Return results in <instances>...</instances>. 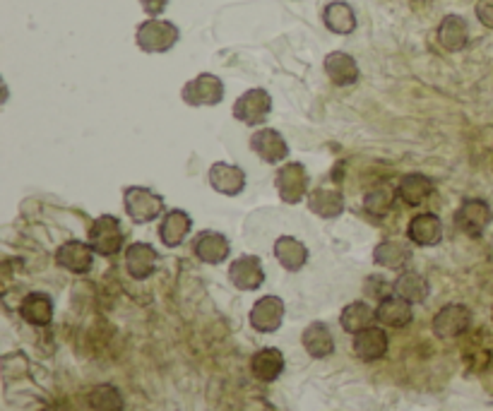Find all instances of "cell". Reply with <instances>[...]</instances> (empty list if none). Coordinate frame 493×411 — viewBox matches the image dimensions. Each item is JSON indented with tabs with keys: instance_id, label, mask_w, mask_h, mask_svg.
<instances>
[{
	"instance_id": "6da1fadb",
	"label": "cell",
	"mask_w": 493,
	"mask_h": 411,
	"mask_svg": "<svg viewBox=\"0 0 493 411\" xmlns=\"http://www.w3.org/2000/svg\"><path fill=\"white\" fill-rule=\"evenodd\" d=\"M178 39H181V29L162 17H149L140 22L135 32V43L145 53H166L176 46Z\"/></svg>"
},
{
	"instance_id": "7a4b0ae2",
	"label": "cell",
	"mask_w": 493,
	"mask_h": 411,
	"mask_svg": "<svg viewBox=\"0 0 493 411\" xmlns=\"http://www.w3.org/2000/svg\"><path fill=\"white\" fill-rule=\"evenodd\" d=\"M123 209L133 224H149L164 216L166 203L159 193L147 186H128L123 190Z\"/></svg>"
},
{
	"instance_id": "3957f363",
	"label": "cell",
	"mask_w": 493,
	"mask_h": 411,
	"mask_svg": "<svg viewBox=\"0 0 493 411\" xmlns=\"http://www.w3.org/2000/svg\"><path fill=\"white\" fill-rule=\"evenodd\" d=\"M277 196L284 205H301L310 193L308 168L301 161H284L275 174Z\"/></svg>"
},
{
	"instance_id": "277c9868",
	"label": "cell",
	"mask_w": 493,
	"mask_h": 411,
	"mask_svg": "<svg viewBox=\"0 0 493 411\" xmlns=\"http://www.w3.org/2000/svg\"><path fill=\"white\" fill-rule=\"evenodd\" d=\"M87 244L92 245L94 253L101 255V258H113L123 251V244H126V234H123V226H120V219L113 215H101L97 216L90 226V234H87Z\"/></svg>"
},
{
	"instance_id": "5b68a950",
	"label": "cell",
	"mask_w": 493,
	"mask_h": 411,
	"mask_svg": "<svg viewBox=\"0 0 493 411\" xmlns=\"http://www.w3.org/2000/svg\"><path fill=\"white\" fill-rule=\"evenodd\" d=\"M270 113H272V97L262 87H253V90L243 91L236 99V104H233V119L248 128L265 126Z\"/></svg>"
},
{
	"instance_id": "8992f818",
	"label": "cell",
	"mask_w": 493,
	"mask_h": 411,
	"mask_svg": "<svg viewBox=\"0 0 493 411\" xmlns=\"http://www.w3.org/2000/svg\"><path fill=\"white\" fill-rule=\"evenodd\" d=\"M181 99H184L185 106H193V109L219 106L224 101V82L212 72H200V75L184 84Z\"/></svg>"
},
{
	"instance_id": "52a82bcc",
	"label": "cell",
	"mask_w": 493,
	"mask_h": 411,
	"mask_svg": "<svg viewBox=\"0 0 493 411\" xmlns=\"http://www.w3.org/2000/svg\"><path fill=\"white\" fill-rule=\"evenodd\" d=\"M472 328V311L465 303H448L433 315L431 330L438 339H458Z\"/></svg>"
},
{
	"instance_id": "ba28073f",
	"label": "cell",
	"mask_w": 493,
	"mask_h": 411,
	"mask_svg": "<svg viewBox=\"0 0 493 411\" xmlns=\"http://www.w3.org/2000/svg\"><path fill=\"white\" fill-rule=\"evenodd\" d=\"M493 219V212L488 207L487 200L481 197H467L455 209V229L462 231L465 236L479 238L484 236V231L488 229V224Z\"/></svg>"
},
{
	"instance_id": "9c48e42d",
	"label": "cell",
	"mask_w": 493,
	"mask_h": 411,
	"mask_svg": "<svg viewBox=\"0 0 493 411\" xmlns=\"http://www.w3.org/2000/svg\"><path fill=\"white\" fill-rule=\"evenodd\" d=\"M251 152L270 167L284 164L289 161V142L284 139V135L275 128H258L251 135Z\"/></svg>"
},
{
	"instance_id": "30bf717a",
	"label": "cell",
	"mask_w": 493,
	"mask_h": 411,
	"mask_svg": "<svg viewBox=\"0 0 493 411\" xmlns=\"http://www.w3.org/2000/svg\"><path fill=\"white\" fill-rule=\"evenodd\" d=\"M284 313H287V306L280 296H262L253 303L251 313H248V322L255 332L261 335H272L277 330L282 328Z\"/></svg>"
},
{
	"instance_id": "8fae6325",
	"label": "cell",
	"mask_w": 493,
	"mask_h": 411,
	"mask_svg": "<svg viewBox=\"0 0 493 411\" xmlns=\"http://www.w3.org/2000/svg\"><path fill=\"white\" fill-rule=\"evenodd\" d=\"M193 255L204 265H222L232 255V241L222 231L203 229L193 238Z\"/></svg>"
},
{
	"instance_id": "7c38bea8",
	"label": "cell",
	"mask_w": 493,
	"mask_h": 411,
	"mask_svg": "<svg viewBox=\"0 0 493 411\" xmlns=\"http://www.w3.org/2000/svg\"><path fill=\"white\" fill-rule=\"evenodd\" d=\"M207 181L214 193L224 197H236L246 190V171L229 161H214L207 171Z\"/></svg>"
},
{
	"instance_id": "4fadbf2b",
	"label": "cell",
	"mask_w": 493,
	"mask_h": 411,
	"mask_svg": "<svg viewBox=\"0 0 493 411\" xmlns=\"http://www.w3.org/2000/svg\"><path fill=\"white\" fill-rule=\"evenodd\" d=\"M94 248L85 241L71 238L65 244L58 245L56 265L71 274H87L94 267Z\"/></svg>"
},
{
	"instance_id": "5bb4252c",
	"label": "cell",
	"mask_w": 493,
	"mask_h": 411,
	"mask_svg": "<svg viewBox=\"0 0 493 411\" xmlns=\"http://www.w3.org/2000/svg\"><path fill=\"white\" fill-rule=\"evenodd\" d=\"M229 282L239 292H258L265 284V270L258 255H239L229 265Z\"/></svg>"
},
{
	"instance_id": "9a60e30c",
	"label": "cell",
	"mask_w": 493,
	"mask_h": 411,
	"mask_svg": "<svg viewBox=\"0 0 493 411\" xmlns=\"http://www.w3.org/2000/svg\"><path fill=\"white\" fill-rule=\"evenodd\" d=\"M412 241H400V238H385L374 248V265L383 267V270H393V272H402L404 267L414 258V248Z\"/></svg>"
},
{
	"instance_id": "2e32d148",
	"label": "cell",
	"mask_w": 493,
	"mask_h": 411,
	"mask_svg": "<svg viewBox=\"0 0 493 411\" xmlns=\"http://www.w3.org/2000/svg\"><path fill=\"white\" fill-rule=\"evenodd\" d=\"M443 231V219L436 212H419L407 224V238L419 248H433L441 244Z\"/></svg>"
},
{
	"instance_id": "e0dca14e",
	"label": "cell",
	"mask_w": 493,
	"mask_h": 411,
	"mask_svg": "<svg viewBox=\"0 0 493 411\" xmlns=\"http://www.w3.org/2000/svg\"><path fill=\"white\" fill-rule=\"evenodd\" d=\"M193 229V216L185 209H169L164 212L156 236L166 248H181L188 241Z\"/></svg>"
},
{
	"instance_id": "ac0fdd59",
	"label": "cell",
	"mask_w": 493,
	"mask_h": 411,
	"mask_svg": "<svg viewBox=\"0 0 493 411\" xmlns=\"http://www.w3.org/2000/svg\"><path fill=\"white\" fill-rule=\"evenodd\" d=\"M159 265V253L155 251V245L145 244V241H135L126 248V270L128 274L137 282H145L156 272Z\"/></svg>"
},
{
	"instance_id": "d6986e66",
	"label": "cell",
	"mask_w": 493,
	"mask_h": 411,
	"mask_svg": "<svg viewBox=\"0 0 493 411\" xmlns=\"http://www.w3.org/2000/svg\"><path fill=\"white\" fill-rule=\"evenodd\" d=\"M375 318H378V325L390 330H404L412 325L414 320V306L409 301L400 299V296H385L383 301H378L375 306Z\"/></svg>"
},
{
	"instance_id": "ffe728a7",
	"label": "cell",
	"mask_w": 493,
	"mask_h": 411,
	"mask_svg": "<svg viewBox=\"0 0 493 411\" xmlns=\"http://www.w3.org/2000/svg\"><path fill=\"white\" fill-rule=\"evenodd\" d=\"M388 347H390V339H388V332H385V328H368L364 330V332H359V335H354V354H356V358L364 363H375L381 361V358H385V354H388Z\"/></svg>"
},
{
	"instance_id": "44dd1931",
	"label": "cell",
	"mask_w": 493,
	"mask_h": 411,
	"mask_svg": "<svg viewBox=\"0 0 493 411\" xmlns=\"http://www.w3.org/2000/svg\"><path fill=\"white\" fill-rule=\"evenodd\" d=\"M325 75L335 87H352V84L359 82L361 70L359 63L354 61V56L345 53V51H332L327 53L323 61Z\"/></svg>"
},
{
	"instance_id": "7402d4cb",
	"label": "cell",
	"mask_w": 493,
	"mask_h": 411,
	"mask_svg": "<svg viewBox=\"0 0 493 411\" xmlns=\"http://www.w3.org/2000/svg\"><path fill=\"white\" fill-rule=\"evenodd\" d=\"M436 193V183L426 174H404L397 181V197L409 207H422Z\"/></svg>"
},
{
	"instance_id": "603a6c76",
	"label": "cell",
	"mask_w": 493,
	"mask_h": 411,
	"mask_svg": "<svg viewBox=\"0 0 493 411\" xmlns=\"http://www.w3.org/2000/svg\"><path fill=\"white\" fill-rule=\"evenodd\" d=\"M306 205L316 216L320 219H337L345 215V196L332 186H320V188L310 190L306 197Z\"/></svg>"
},
{
	"instance_id": "cb8c5ba5",
	"label": "cell",
	"mask_w": 493,
	"mask_h": 411,
	"mask_svg": "<svg viewBox=\"0 0 493 411\" xmlns=\"http://www.w3.org/2000/svg\"><path fill=\"white\" fill-rule=\"evenodd\" d=\"M284 354L277 347H262L251 356V373L261 383H275L284 373Z\"/></svg>"
},
{
	"instance_id": "d4e9b609",
	"label": "cell",
	"mask_w": 493,
	"mask_h": 411,
	"mask_svg": "<svg viewBox=\"0 0 493 411\" xmlns=\"http://www.w3.org/2000/svg\"><path fill=\"white\" fill-rule=\"evenodd\" d=\"M20 318L32 328H49L53 320V301L49 293L32 292L20 303Z\"/></svg>"
},
{
	"instance_id": "484cf974",
	"label": "cell",
	"mask_w": 493,
	"mask_h": 411,
	"mask_svg": "<svg viewBox=\"0 0 493 411\" xmlns=\"http://www.w3.org/2000/svg\"><path fill=\"white\" fill-rule=\"evenodd\" d=\"M277 263L287 270V272H301L303 267L308 265V248L303 241L294 236H280L272 245Z\"/></svg>"
},
{
	"instance_id": "4316f807",
	"label": "cell",
	"mask_w": 493,
	"mask_h": 411,
	"mask_svg": "<svg viewBox=\"0 0 493 411\" xmlns=\"http://www.w3.org/2000/svg\"><path fill=\"white\" fill-rule=\"evenodd\" d=\"M393 293L400 296V299L409 301L412 306H419V303H426L431 293L429 279L423 277L422 272H414V270H402L397 274V279L393 282Z\"/></svg>"
},
{
	"instance_id": "83f0119b",
	"label": "cell",
	"mask_w": 493,
	"mask_h": 411,
	"mask_svg": "<svg viewBox=\"0 0 493 411\" xmlns=\"http://www.w3.org/2000/svg\"><path fill=\"white\" fill-rule=\"evenodd\" d=\"M301 344L310 358H327L335 354V337H332L330 328L320 320L310 322L308 328L303 330Z\"/></svg>"
},
{
	"instance_id": "f1b7e54d",
	"label": "cell",
	"mask_w": 493,
	"mask_h": 411,
	"mask_svg": "<svg viewBox=\"0 0 493 411\" xmlns=\"http://www.w3.org/2000/svg\"><path fill=\"white\" fill-rule=\"evenodd\" d=\"M374 322H378V318H375V308H371L368 301H354L339 313V325L346 335H359L364 330L374 328Z\"/></svg>"
},
{
	"instance_id": "f546056e",
	"label": "cell",
	"mask_w": 493,
	"mask_h": 411,
	"mask_svg": "<svg viewBox=\"0 0 493 411\" xmlns=\"http://www.w3.org/2000/svg\"><path fill=\"white\" fill-rule=\"evenodd\" d=\"M469 42V27H467L465 17L460 14H445L441 24H438V43L445 51H462Z\"/></svg>"
},
{
	"instance_id": "4dcf8cb0",
	"label": "cell",
	"mask_w": 493,
	"mask_h": 411,
	"mask_svg": "<svg viewBox=\"0 0 493 411\" xmlns=\"http://www.w3.org/2000/svg\"><path fill=\"white\" fill-rule=\"evenodd\" d=\"M323 24L330 29L332 34H352L354 29H356V13L345 0H332L323 10Z\"/></svg>"
},
{
	"instance_id": "1f68e13d",
	"label": "cell",
	"mask_w": 493,
	"mask_h": 411,
	"mask_svg": "<svg viewBox=\"0 0 493 411\" xmlns=\"http://www.w3.org/2000/svg\"><path fill=\"white\" fill-rule=\"evenodd\" d=\"M394 200H397V188H393L388 183H375L364 193V209L371 216L381 219L394 207Z\"/></svg>"
},
{
	"instance_id": "d6a6232c",
	"label": "cell",
	"mask_w": 493,
	"mask_h": 411,
	"mask_svg": "<svg viewBox=\"0 0 493 411\" xmlns=\"http://www.w3.org/2000/svg\"><path fill=\"white\" fill-rule=\"evenodd\" d=\"M90 406L94 411H123L126 409V399L120 395V390L116 385H97L90 392V397H87Z\"/></svg>"
},
{
	"instance_id": "836d02e7",
	"label": "cell",
	"mask_w": 493,
	"mask_h": 411,
	"mask_svg": "<svg viewBox=\"0 0 493 411\" xmlns=\"http://www.w3.org/2000/svg\"><path fill=\"white\" fill-rule=\"evenodd\" d=\"M140 5L149 17H159L166 10V5H169V0H140Z\"/></svg>"
},
{
	"instance_id": "e575fe53",
	"label": "cell",
	"mask_w": 493,
	"mask_h": 411,
	"mask_svg": "<svg viewBox=\"0 0 493 411\" xmlns=\"http://www.w3.org/2000/svg\"><path fill=\"white\" fill-rule=\"evenodd\" d=\"M477 17H479L488 29H493V0H481L477 5Z\"/></svg>"
},
{
	"instance_id": "d590c367",
	"label": "cell",
	"mask_w": 493,
	"mask_h": 411,
	"mask_svg": "<svg viewBox=\"0 0 493 411\" xmlns=\"http://www.w3.org/2000/svg\"><path fill=\"white\" fill-rule=\"evenodd\" d=\"M491 320H493V308H491Z\"/></svg>"
}]
</instances>
